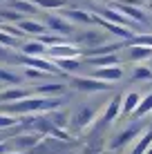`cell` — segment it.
<instances>
[{"instance_id": "40", "label": "cell", "mask_w": 152, "mask_h": 154, "mask_svg": "<svg viewBox=\"0 0 152 154\" xmlns=\"http://www.w3.org/2000/svg\"><path fill=\"white\" fill-rule=\"evenodd\" d=\"M150 130H152V127H150Z\"/></svg>"}, {"instance_id": "33", "label": "cell", "mask_w": 152, "mask_h": 154, "mask_svg": "<svg viewBox=\"0 0 152 154\" xmlns=\"http://www.w3.org/2000/svg\"><path fill=\"white\" fill-rule=\"evenodd\" d=\"M125 5H132V7H145L143 5V0H123Z\"/></svg>"}, {"instance_id": "18", "label": "cell", "mask_w": 152, "mask_h": 154, "mask_svg": "<svg viewBox=\"0 0 152 154\" xmlns=\"http://www.w3.org/2000/svg\"><path fill=\"white\" fill-rule=\"evenodd\" d=\"M25 81L23 74H16L14 69H7V67H0V83L5 87H20V83Z\"/></svg>"}, {"instance_id": "9", "label": "cell", "mask_w": 152, "mask_h": 154, "mask_svg": "<svg viewBox=\"0 0 152 154\" xmlns=\"http://www.w3.org/2000/svg\"><path fill=\"white\" fill-rule=\"evenodd\" d=\"M121 114H123V96H114L105 105V112H103V116H101V125H110L112 121H116Z\"/></svg>"}, {"instance_id": "29", "label": "cell", "mask_w": 152, "mask_h": 154, "mask_svg": "<svg viewBox=\"0 0 152 154\" xmlns=\"http://www.w3.org/2000/svg\"><path fill=\"white\" fill-rule=\"evenodd\" d=\"M23 76L29 78V81H45V78L51 76V74H47V72H43V69H36V67H27V65H25Z\"/></svg>"}, {"instance_id": "20", "label": "cell", "mask_w": 152, "mask_h": 154, "mask_svg": "<svg viewBox=\"0 0 152 154\" xmlns=\"http://www.w3.org/2000/svg\"><path fill=\"white\" fill-rule=\"evenodd\" d=\"M152 147V130L148 127V130L143 132V134L139 136L137 141H134V147H132V154H148V150Z\"/></svg>"}, {"instance_id": "13", "label": "cell", "mask_w": 152, "mask_h": 154, "mask_svg": "<svg viewBox=\"0 0 152 154\" xmlns=\"http://www.w3.org/2000/svg\"><path fill=\"white\" fill-rule=\"evenodd\" d=\"M40 141H43V136H40L38 132H29V134H18V136L14 139V145L18 147V150H27V152H31Z\"/></svg>"}, {"instance_id": "28", "label": "cell", "mask_w": 152, "mask_h": 154, "mask_svg": "<svg viewBox=\"0 0 152 154\" xmlns=\"http://www.w3.org/2000/svg\"><path fill=\"white\" fill-rule=\"evenodd\" d=\"M132 78H134V81H152V67L150 65L132 67Z\"/></svg>"}, {"instance_id": "24", "label": "cell", "mask_w": 152, "mask_h": 154, "mask_svg": "<svg viewBox=\"0 0 152 154\" xmlns=\"http://www.w3.org/2000/svg\"><path fill=\"white\" fill-rule=\"evenodd\" d=\"M31 2L36 5L38 9H45V11H63L67 5V0H31Z\"/></svg>"}, {"instance_id": "15", "label": "cell", "mask_w": 152, "mask_h": 154, "mask_svg": "<svg viewBox=\"0 0 152 154\" xmlns=\"http://www.w3.org/2000/svg\"><path fill=\"white\" fill-rule=\"evenodd\" d=\"M18 27H20V31H23L25 36H40V34H45L47 31V27H45V23H40V20H34V18H25V20H20L18 23Z\"/></svg>"}, {"instance_id": "5", "label": "cell", "mask_w": 152, "mask_h": 154, "mask_svg": "<svg viewBox=\"0 0 152 154\" xmlns=\"http://www.w3.org/2000/svg\"><path fill=\"white\" fill-rule=\"evenodd\" d=\"M83 49L72 42H60V45L47 47V58L49 60H63V58H81Z\"/></svg>"}, {"instance_id": "26", "label": "cell", "mask_w": 152, "mask_h": 154, "mask_svg": "<svg viewBox=\"0 0 152 154\" xmlns=\"http://www.w3.org/2000/svg\"><path fill=\"white\" fill-rule=\"evenodd\" d=\"M152 112V92L148 94V96H143V98H141V103H139V107L137 109H134V119H143V116L145 114H150Z\"/></svg>"}, {"instance_id": "31", "label": "cell", "mask_w": 152, "mask_h": 154, "mask_svg": "<svg viewBox=\"0 0 152 154\" xmlns=\"http://www.w3.org/2000/svg\"><path fill=\"white\" fill-rule=\"evenodd\" d=\"M20 119L11 114H0V130H9V127H18Z\"/></svg>"}, {"instance_id": "39", "label": "cell", "mask_w": 152, "mask_h": 154, "mask_svg": "<svg viewBox=\"0 0 152 154\" xmlns=\"http://www.w3.org/2000/svg\"><path fill=\"white\" fill-rule=\"evenodd\" d=\"M0 25H2V18H0Z\"/></svg>"}, {"instance_id": "34", "label": "cell", "mask_w": 152, "mask_h": 154, "mask_svg": "<svg viewBox=\"0 0 152 154\" xmlns=\"http://www.w3.org/2000/svg\"><path fill=\"white\" fill-rule=\"evenodd\" d=\"M9 51H11V49H7V47H2V45H0V60L9 58Z\"/></svg>"}, {"instance_id": "7", "label": "cell", "mask_w": 152, "mask_h": 154, "mask_svg": "<svg viewBox=\"0 0 152 154\" xmlns=\"http://www.w3.org/2000/svg\"><path fill=\"white\" fill-rule=\"evenodd\" d=\"M139 136H141L139 125H130V127H125L121 134H116L112 141H110V147H112V150H121V147H125L130 141H137Z\"/></svg>"}, {"instance_id": "16", "label": "cell", "mask_w": 152, "mask_h": 154, "mask_svg": "<svg viewBox=\"0 0 152 154\" xmlns=\"http://www.w3.org/2000/svg\"><path fill=\"white\" fill-rule=\"evenodd\" d=\"M125 58L132 63H143V60H150L152 58V47H145V45H130Z\"/></svg>"}, {"instance_id": "8", "label": "cell", "mask_w": 152, "mask_h": 154, "mask_svg": "<svg viewBox=\"0 0 152 154\" xmlns=\"http://www.w3.org/2000/svg\"><path fill=\"white\" fill-rule=\"evenodd\" d=\"M114 7L119 9L121 14H125L130 20H132L134 25H145L150 20V16L143 11V7H132V5H125V2H116Z\"/></svg>"}, {"instance_id": "36", "label": "cell", "mask_w": 152, "mask_h": 154, "mask_svg": "<svg viewBox=\"0 0 152 154\" xmlns=\"http://www.w3.org/2000/svg\"><path fill=\"white\" fill-rule=\"evenodd\" d=\"M9 154H23V152H9Z\"/></svg>"}, {"instance_id": "2", "label": "cell", "mask_w": 152, "mask_h": 154, "mask_svg": "<svg viewBox=\"0 0 152 154\" xmlns=\"http://www.w3.org/2000/svg\"><path fill=\"white\" fill-rule=\"evenodd\" d=\"M70 87L78 89V92L94 94V92H107V89H112V85L105 83V81H98V78H94V76H72Z\"/></svg>"}, {"instance_id": "22", "label": "cell", "mask_w": 152, "mask_h": 154, "mask_svg": "<svg viewBox=\"0 0 152 154\" xmlns=\"http://www.w3.org/2000/svg\"><path fill=\"white\" fill-rule=\"evenodd\" d=\"M11 9L23 16H34L36 11H38V7H36L31 0H11Z\"/></svg>"}, {"instance_id": "35", "label": "cell", "mask_w": 152, "mask_h": 154, "mask_svg": "<svg viewBox=\"0 0 152 154\" xmlns=\"http://www.w3.org/2000/svg\"><path fill=\"white\" fill-rule=\"evenodd\" d=\"M0 154H9V145L5 141H0Z\"/></svg>"}, {"instance_id": "3", "label": "cell", "mask_w": 152, "mask_h": 154, "mask_svg": "<svg viewBox=\"0 0 152 154\" xmlns=\"http://www.w3.org/2000/svg\"><path fill=\"white\" fill-rule=\"evenodd\" d=\"M94 116H96V107H94V105H90V103H83V105H78L74 112H72L70 123L74 125L76 130H85V127L92 125Z\"/></svg>"}, {"instance_id": "10", "label": "cell", "mask_w": 152, "mask_h": 154, "mask_svg": "<svg viewBox=\"0 0 152 154\" xmlns=\"http://www.w3.org/2000/svg\"><path fill=\"white\" fill-rule=\"evenodd\" d=\"M92 76L98 78V81H105V83H110V85H114V83H119V81L123 78V67H121V65H114V67H98V69L92 72Z\"/></svg>"}, {"instance_id": "4", "label": "cell", "mask_w": 152, "mask_h": 154, "mask_svg": "<svg viewBox=\"0 0 152 154\" xmlns=\"http://www.w3.org/2000/svg\"><path fill=\"white\" fill-rule=\"evenodd\" d=\"M74 38H76V45H83V47H85L83 51H90V49H96V47L105 45V34H101V31H96V29L76 31Z\"/></svg>"}, {"instance_id": "11", "label": "cell", "mask_w": 152, "mask_h": 154, "mask_svg": "<svg viewBox=\"0 0 152 154\" xmlns=\"http://www.w3.org/2000/svg\"><path fill=\"white\" fill-rule=\"evenodd\" d=\"M25 65L27 67H36V69H43L47 74H58V65L54 60H49L47 56H25Z\"/></svg>"}, {"instance_id": "14", "label": "cell", "mask_w": 152, "mask_h": 154, "mask_svg": "<svg viewBox=\"0 0 152 154\" xmlns=\"http://www.w3.org/2000/svg\"><path fill=\"white\" fill-rule=\"evenodd\" d=\"M29 96H31V92L25 89V87H7V89L0 92V100H2L5 105H7V103H18V100L29 98Z\"/></svg>"}, {"instance_id": "1", "label": "cell", "mask_w": 152, "mask_h": 154, "mask_svg": "<svg viewBox=\"0 0 152 154\" xmlns=\"http://www.w3.org/2000/svg\"><path fill=\"white\" fill-rule=\"evenodd\" d=\"M60 107V98H49V96H29L18 103H7L2 107L5 114L11 116H29V114H43V112H54Z\"/></svg>"}, {"instance_id": "30", "label": "cell", "mask_w": 152, "mask_h": 154, "mask_svg": "<svg viewBox=\"0 0 152 154\" xmlns=\"http://www.w3.org/2000/svg\"><path fill=\"white\" fill-rule=\"evenodd\" d=\"M18 40L20 38H16V36H11V34H7V31L0 29V45H2V47H7V49H18V47H20Z\"/></svg>"}, {"instance_id": "23", "label": "cell", "mask_w": 152, "mask_h": 154, "mask_svg": "<svg viewBox=\"0 0 152 154\" xmlns=\"http://www.w3.org/2000/svg\"><path fill=\"white\" fill-rule=\"evenodd\" d=\"M63 92H65L63 83H40L36 87V94H40V96H51V94H63Z\"/></svg>"}, {"instance_id": "12", "label": "cell", "mask_w": 152, "mask_h": 154, "mask_svg": "<svg viewBox=\"0 0 152 154\" xmlns=\"http://www.w3.org/2000/svg\"><path fill=\"white\" fill-rule=\"evenodd\" d=\"M60 16L67 18L72 25H94V14H90V11H81V9H63Z\"/></svg>"}, {"instance_id": "25", "label": "cell", "mask_w": 152, "mask_h": 154, "mask_svg": "<svg viewBox=\"0 0 152 154\" xmlns=\"http://www.w3.org/2000/svg\"><path fill=\"white\" fill-rule=\"evenodd\" d=\"M70 119H72V114L67 112V109H63V112H60V109H54V112H49V121H51L56 127H60V130L70 125Z\"/></svg>"}, {"instance_id": "17", "label": "cell", "mask_w": 152, "mask_h": 154, "mask_svg": "<svg viewBox=\"0 0 152 154\" xmlns=\"http://www.w3.org/2000/svg\"><path fill=\"white\" fill-rule=\"evenodd\" d=\"M87 65H92L94 69L98 67H114V65H121V58L116 54H107V56H94V58H85Z\"/></svg>"}, {"instance_id": "38", "label": "cell", "mask_w": 152, "mask_h": 154, "mask_svg": "<svg viewBox=\"0 0 152 154\" xmlns=\"http://www.w3.org/2000/svg\"><path fill=\"white\" fill-rule=\"evenodd\" d=\"M148 65H150V67H152V58H150V63H148Z\"/></svg>"}, {"instance_id": "6", "label": "cell", "mask_w": 152, "mask_h": 154, "mask_svg": "<svg viewBox=\"0 0 152 154\" xmlns=\"http://www.w3.org/2000/svg\"><path fill=\"white\" fill-rule=\"evenodd\" d=\"M45 27H47V31H51V34H58V36H72V34H76V29H74V25L70 23L67 18H63V16L58 14V16H47L45 18Z\"/></svg>"}, {"instance_id": "19", "label": "cell", "mask_w": 152, "mask_h": 154, "mask_svg": "<svg viewBox=\"0 0 152 154\" xmlns=\"http://www.w3.org/2000/svg\"><path fill=\"white\" fill-rule=\"evenodd\" d=\"M20 51L25 56H47V45H43V42L36 40V38H31V40H25Z\"/></svg>"}, {"instance_id": "27", "label": "cell", "mask_w": 152, "mask_h": 154, "mask_svg": "<svg viewBox=\"0 0 152 154\" xmlns=\"http://www.w3.org/2000/svg\"><path fill=\"white\" fill-rule=\"evenodd\" d=\"M58 65V69H63L65 74H72L81 67V58H63V60H54Z\"/></svg>"}, {"instance_id": "37", "label": "cell", "mask_w": 152, "mask_h": 154, "mask_svg": "<svg viewBox=\"0 0 152 154\" xmlns=\"http://www.w3.org/2000/svg\"><path fill=\"white\" fill-rule=\"evenodd\" d=\"M2 87H5V85H2V83H0V92H2Z\"/></svg>"}, {"instance_id": "32", "label": "cell", "mask_w": 152, "mask_h": 154, "mask_svg": "<svg viewBox=\"0 0 152 154\" xmlns=\"http://www.w3.org/2000/svg\"><path fill=\"white\" fill-rule=\"evenodd\" d=\"M128 45H145V47H152V34H137Z\"/></svg>"}, {"instance_id": "21", "label": "cell", "mask_w": 152, "mask_h": 154, "mask_svg": "<svg viewBox=\"0 0 152 154\" xmlns=\"http://www.w3.org/2000/svg\"><path fill=\"white\" fill-rule=\"evenodd\" d=\"M141 94L139 92H130V94H125L123 96V114L125 116H132L134 114V109L139 107V103H141Z\"/></svg>"}]
</instances>
